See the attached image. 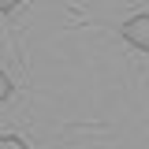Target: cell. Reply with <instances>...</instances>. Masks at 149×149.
<instances>
[{"label": "cell", "mask_w": 149, "mask_h": 149, "mask_svg": "<svg viewBox=\"0 0 149 149\" xmlns=\"http://www.w3.org/2000/svg\"><path fill=\"white\" fill-rule=\"evenodd\" d=\"M22 0H0V15H8V11H15Z\"/></svg>", "instance_id": "obj_4"}, {"label": "cell", "mask_w": 149, "mask_h": 149, "mask_svg": "<svg viewBox=\"0 0 149 149\" xmlns=\"http://www.w3.org/2000/svg\"><path fill=\"white\" fill-rule=\"evenodd\" d=\"M8 97H11V78H8L4 71H0V104H4Z\"/></svg>", "instance_id": "obj_3"}, {"label": "cell", "mask_w": 149, "mask_h": 149, "mask_svg": "<svg viewBox=\"0 0 149 149\" xmlns=\"http://www.w3.org/2000/svg\"><path fill=\"white\" fill-rule=\"evenodd\" d=\"M0 149H30V146H26V138H19V134H0Z\"/></svg>", "instance_id": "obj_2"}, {"label": "cell", "mask_w": 149, "mask_h": 149, "mask_svg": "<svg viewBox=\"0 0 149 149\" xmlns=\"http://www.w3.org/2000/svg\"><path fill=\"white\" fill-rule=\"evenodd\" d=\"M119 34H123V41L127 45H134L138 52H149V15L142 11V15H130L123 26H119Z\"/></svg>", "instance_id": "obj_1"}]
</instances>
